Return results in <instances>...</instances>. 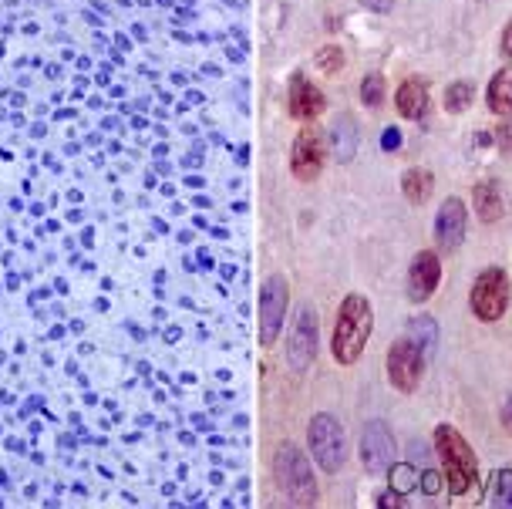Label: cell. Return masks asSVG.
Instances as JSON below:
<instances>
[{"instance_id": "11", "label": "cell", "mask_w": 512, "mask_h": 509, "mask_svg": "<svg viewBox=\"0 0 512 509\" xmlns=\"http://www.w3.org/2000/svg\"><path fill=\"white\" fill-rule=\"evenodd\" d=\"M361 466L371 472V476H384L395 462V435H391L388 425L381 418H371L361 429Z\"/></svg>"}, {"instance_id": "9", "label": "cell", "mask_w": 512, "mask_h": 509, "mask_svg": "<svg viewBox=\"0 0 512 509\" xmlns=\"http://www.w3.org/2000/svg\"><path fill=\"white\" fill-rule=\"evenodd\" d=\"M317 334H320L317 311H314V304L307 301V304L297 307L294 331H290V341H287V358H290V368H294V371H307L310 365H314Z\"/></svg>"}, {"instance_id": "1", "label": "cell", "mask_w": 512, "mask_h": 509, "mask_svg": "<svg viewBox=\"0 0 512 509\" xmlns=\"http://www.w3.org/2000/svg\"><path fill=\"white\" fill-rule=\"evenodd\" d=\"M374 331V307L364 294H347L334 317V334H331V354L341 368H351L361 361L364 348L371 341Z\"/></svg>"}, {"instance_id": "6", "label": "cell", "mask_w": 512, "mask_h": 509, "mask_svg": "<svg viewBox=\"0 0 512 509\" xmlns=\"http://www.w3.org/2000/svg\"><path fill=\"white\" fill-rule=\"evenodd\" d=\"M324 162H327L324 129L317 122H304L294 139V149H290V172H294L300 183H314L320 172H324Z\"/></svg>"}, {"instance_id": "22", "label": "cell", "mask_w": 512, "mask_h": 509, "mask_svg": "<svg viewBox=\"0 0 512 509\" xmlns=\"http://www.w3.org/2000/svg\"><path fill=\"white\" fill-rule=\"evenodd\" d=\"M384 78L378 75V71H371V75L361 78V102L368 108H381L384 105Z\"/></svg>"}, {"instance_id": "8", "label": "cell", "mask_w": 512, "mask_h": 509, "mask_svg": "<svg viewBox=\"0 0 512 509\" xmlns=\"http://www.w3.org/2000/svg\"><path fill=\"white\" fill-rule=\"evenodd\" d=\"M287 307H290L287 277L273 274L263 280V287H260V344L263 348H273V341L280 338L283 321H287Z\"/></svg>"}, {"instance_id": "19", "label": "cell", "mask_w": 512, "mask_h": 509, "mask_svg": "<svg viewBox=\"0 0 512 509\" xmlns=\"http://www.w3.org/2000/svg\"><path fill=\"white\" fill-rule=\"evenodd\" d=\"M472 98H475L472 81H452V85L445 88V112L462 115L465 108H472Z\"/></svg>"}, {"instance_id": "18", "label": "cell", "mask_w": 512, "mask_h": 509, "mask_svg": "<svg viewBox=\"0 0 512 509\" xmlns=\"http://www.w3.org/2000/svg\"><path fill=\"white\" fill-rule=\"evenodd\" d=\"M401 193H405L408 203L422 206L435 193V176L428 169H408L405 176H401Z\"/></svg>"}, {"instance_id": "7", "label": "cell", "mask_w": 512, "mask_h": 509, "mask_svg": "<svg viewBox=\"0 0 512 509\" xmlns=\"http://www.w3.org/2000/svg\"><path fill=\"white\" fill-rule=\"evenodd\" d=\"M425 365H428L425 351L411 338H398L388 348V381L401 395L418 392V385H422V378H425Z\"/></svg>"}, {"instance_id": "20", "label": "cell", "mask_w": 512, "mask_h": 509, "mask_svg": "<svg viewBox=\"0 0 512 509\" xmlns=\"http://www.w3.org/2000/svg\"><path fill=\"white\" fill-rule=\"evenodd\" d=\"M408 338L425 351V358H432L435 338H438V327H435L432 317H415V321H411V334H408Z\"/></svg>"}, {"instance_id": "27", "label": "cell", "mask_w": 512, "mask_h": 509, "mask_svg": "<svg viewBox=\"0 0 512 509\" xmlns=\"http://www.w3.org/2000/svg\"><path fill=\"white\" fill-rule=\"evenodd\" d=\"M502 425H506V432L512 435V395L506 398V405H502Z\"/></svg>"}, {"instance_id": "12", "label": "cell", "mask_w": 512, "mask_h": 509, "mask_svg": "<svg viewBox=\"0 0 512 509\" xmlns=\"http://www.w3.org/2000/svg\"><path fill=\"white\" fill-rule=\"evenodd\" d=\"M442 284V257L435 250H418L408 267V301L425 304Z\"/></svg>"}, {"instance_id": "2", "label": "cell", "mask_w": 512, "mask_h": 509, "mask_svg": "<svg viewBox=\"0 0 512 509\" xmlns=\"http://www.w3.org/2000/svg\"><path fill=\"white\" fill-rule=\"evenodd\" d=\"M435 452L442 459L448 493L452 496L469 493L475 486V476H479V462H475V452L465 442V435L455 425H435Z\"/></svg>"}, {"instance_id": "4", "label": "cell", "mask_w": 512, "mask_h": 509, "mask_svg": "<svg viewBox=\"0 0 512 509\" xmlns=\"http://www.w3.org/2000/svg\"><path fill=\"white\" fill-rule=\"evenodd\" d=\"M512 304V280L506 267H486L469 290V307L482 324H496Z\"/></svg>"}, {"instance_id": "5", "label": "cell", "mask_w": 512, "mask_h": 509, "mask_svg": "<svg viewBox=\"0 0 512 509\" xmlns=\"http://www.w3.org/2000/svg\"><path fill=\"white\" fill-rule=\"evenodd\" d=\"M310 456L324 472H341L347 462V432L331 412H317L307 425Z\"/></svg>"}, {"instance_id": "15", "label": "cell", "mask_w": 512, "mask_h": 509, "mask_svg": "<svg viewBox=\"0 0 512 509\" xmlns=\"http://www.w3.org/2000/svg\"><path fill=\"white\" fill-rule=\"evenodd\" d=\"M472 209L482 223H499L502 213H506V203H502V189L496 179H482L472 189Z\"/></svg>"}, {"instance_id": "25", "label": "cell", "mask_w": 512, "mask_h": 509, "mask_svg": "<svg viewBox=\"0 0 512 509\" xmlns=\"http://www.w3.org/2000/svg\"><path fill=\"white\" fill-rule=\"evenodd\" d=\"M381 149H384V152H398V149H401V132H398V129H384V135H381Z\"/></svg>"}, {"instance_id": "10", "label": "cell", "mask_w": 512, "mask_h": 509, "mask_svg": "<svg viewBox=\"0 0 512 509\" xmlns=\"http://www.w3.org/2000/svg\"><path fill=\"white\" fill-rule=\"evenodd\" d=\"M465 230H469V209L459 196H448L435 213V247L438 253L452 257L459 253V247L465 243Z\"/></svg>"}, {"instance_id": "14", "label": "cell", "mask_w": 512, "mask_h": 509, "mask_svg": "<svg viewBox=\"0 0 512 509\" xmlns=\"http://www.w3.org/2000/svg\"><path fill=\"white\" fill-rule=\"evenodd\" d=\"M395 105L405 118H425L432 95H428V81L425 78H405L395 92Z\"/></svg>"}, {"instance_id": "26", "label": "cell", "mask_w": 512, "mask_h": 509, "mask_svg": "<svg viewBox=\"0 0 512 509\" xmlns=\"http://www.w3.org/2000/svg\"><path fill=\"white\" fill-rule=\"evenodd\" d=\"M499 51L506 54V58H512V17H509V24L502 27V38H499Z\"/></svg>"}, {"instance_id": "21", "label": "cell", "mask_w": 512, "mask_h": 509, "mask_svg": "<svg viewBox=\"0 0 512 509\" xmlns=\"http://www.w3.org/2000/svg\"><path fill=\"white\" fill-rule=\"evenodd\" d=\"M314 65L324 71V75H341L344 71V51L337 44H324L317 54H314Z\"/></svg>"}, {"instance_id": "17", "label": "cell", "mask_w": 512, "mask_h": 509, "mask_svg": "<svg viewBox=\"0 0 512 509\" xmlns=\"http://www.w3.org/2000/svg\"><path fill=\"white\" fill-rule=\"evenodd\" d=\"M331 139H334V156L337 162H351L358 152V122L351 115H337L331 125Z\"/></svg>"}, {"instance_id": "16", "label": "cell", "mask_w": 512, "mask_h": 509, "mask_svg": "<svg viewBox=\"0 0 512 509\" xmlns=\"http://www.w3.org/2000/svg\"><path fill=\"white\" fill-rule=\"evenodd\" d=\"M486 105H489V112L499 115V118L512 115V68H499L496 75L489 78Z\"/></svg>"}, {"instance_id": "24", "label": "cell", "mask_w": 512, "mask_h": 509, "mask_svg": "<svg viewBox=\"0 0 512 509\" xmlns=\"http://www.w3.org/2000/svg\"><path fill=\"white\" fill-rule=\"evenodd\" d=\"M364 11L371 14H391V7H395V0H358Z\"/></svg>"}, {"instance_id": "3", "label": "cell", "mask_w": 512, "mask_h": 509, "mask_svg": "<svg viewBox=\"0 0 512 509\" xmlns=\"http://www.w3.org/2000/svg\"><path fill=\"white\" fill-rule=\"evenodd\" d=\"M273 479H277L280 493L294 506H314L317 503V479L310 472V462L297 445L283 442L273 456Z\"/></svg>"}, {"instance_id": "23", "label": "cell", "mask_w": 512, "mask_h": 509, "mask_svg": "<svg viewBox=\"0 0 512 509\" xmlns=\"http://www.w3.org/2000/svg\"><path fill=\"white\" fill-rule=\"evenodd\" d=\"M492 503L499 506H512V469H502L496 476V483H492Z\"/></svg>"}, {"instance_id": "13", "label": "cell", "mask_w": 512, "mask_h": 509, "mask_svg": "<svg viewBox=\"0 0 512 509\" xmlns=\"http://www.w3.org/2000/svg\"><path fill=\"white\" fill-rule=\"evenodd\" d=\"M287 105H290V115H294L297 122H317V118L324 115V108H327V98L310 78L294 75V78H290Z\"/></svg>"}]
</instances>
